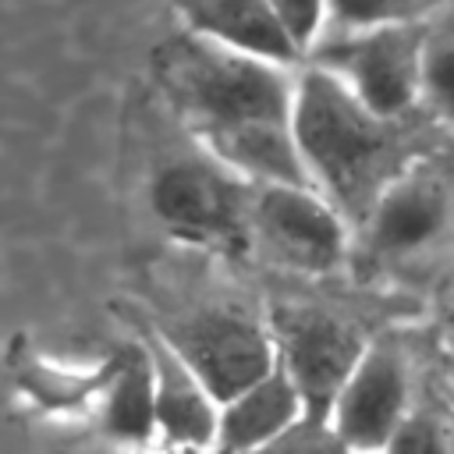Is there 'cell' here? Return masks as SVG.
<instances>
[{
	"instance_id": "18",
	"label": "cell",
	"mask_w": 454,
	"mask_h": 454,
	"mask_svg": "<svg viewBox=\"0 0 454 454\" xmlns=\"http://www.w3.org/2000/svg\"><path fill=\"white\" fill-rule=\"evenodd\" d=\"M270 7L277 11L284 32L291 35V43L298 46V53H305L326 18V4L323 0H270Z\"/></svg>"
},
{
	"instance_id": "7",
	"label": "cell",
	"mask_w": 454,
	"mask_h": 454,
	"mask_svg": "<svg viewBox=\"0 0 454 454\" xmlns=\"http://www.w3.org/2000/svg\"><path fill=\"white\" fill-rule=\"evenodd\" d=\"M415 401L411 365L397 340H369L340 383L326 422L351 454H383L394 429Z\"/></svg>"
},
{
	"instance_id": "19",
	"label": "cell",
	"mask_w": 454,
	"mask_h": 454,
	"mask_svg": "<svg viewBox=\"0 0 454 454\" xmlns=\"http://www.w3.org/2000/svg\"><path fill=\"white\" fill-rule=\"evenodd\" d=\"M426 85L440 99L454 103V46L440 53H426Z\"/></svg>"
},
{
	"instance_id": "2",
	"label": "cell",
	"mask_w": 454,
	"mask_h": 454,
	"mask_svg": "<svg viewBox=\"0 0 454 454\" xmlns=\"http://www.w3.org/2000/svg\"><path fill=\"white\" fill-rule=\"evenodd\" d=\"M291 135L309 184L344 220H365L419 156V135L404 117L369 110L319 64L294 78Z\"/></svg>"
},
{
	"instance_id": "12",
	"label": "cell",
	"mask_w": 454,
	"mask_h": 454,
	"mask_svg": "<svg viewBox=\"0 0 454 454\" xmlns=\"http://www.w3.org/2000/svg\"><path fill=\"white\" fill-rule=\"evenodd\" d=\"M99 429L117 447H153L156 419H153V369L145 344L135 340L106 358V380L92 401Z\"/></svg>"
},
{
	"instance_id": "6",
	"label": "cell",
	"mask_w": 454,
	"mask_h": 454,
	"mask_svg": "<svg viewBox=\"0 0 454 454\" xmlns=\"http://www.w3.org/2000/svg\"><path fill=\"white\" fill-rule=\"evenodd\" d=\"M426 21L358 28L326 46L319 67L337 74L369 110L383 117H408L426 89Z\"/></svg>"
},
{
	"instance_id": "20",
	"label": "cell",
	"mask_w": 454,
	"mask_h": 454,
	"mask_svg": "<svg viewBox=\"0 0 454 454\" xmlns=\"http://www.w3.org/2000/svg\"><path fill=\"white\" fill-rule=\"evenodd\" d=\"M440 340H443V351L454 355V291L440 305Z\"/></svg>"
},
{
	"instance_id": "15",
	"label": "cell",
	"mask_w": 454,
	"mask_h": 454,
	"mask_svg": "<svg viewBox=\"0 0 454 454\" xmlns=\"http://www.w3.org/2000/svg\"><path fill=\"white\" fill-rule=\"evenodd\" d=\"M383 454H454V433H450V411L415 397L401 426L394 429Z\"/></svg>"
},
{
	"instance_id": "8",
	"label": "cell",
	"mask_w": 454,
	"mask_h": 454,
	"mask_svg": "<svg viewBox=\"0 0 454 454\" xmlns=\"http://www.w3.org/2000/svg\"><path fill=\"white\" fill-rule=\"evenodd\" d=\"M248 234L301 273H326L344 259V216L312 184H255Z\"/></svg>"
},
{
	"instance_id": "14",
	"label": "cell",
	"mask_w": 454,
	"mask_h": 454,
	"mask_svg": "<svg viewBox=\"0 0 454 454\" xmlns=\"http://www.w3.org/2000/svg\"><path fill=\"white\" fill-rule=\"evenodd\" d=\"M103 380H106V362L89 372H74L39 355H28L18 365V387L43 408H85L96 401Z\"/></svg>"
},
{
	"instance_id": "3",
	"label": "cell",
	"mask_w": 454,
	"mask_h": 454,
	"mask_svg": "<svg viewBox=\"0 0 454 454\" xmlns=\"http://www.w3.org/2000/svg\"><path fill=\"white\" fill-rule=\"evenodd\" d=\"M252 192L241 174L199 149L163 163L149 181V206L156 220L188 245L241 248L248 238Z\"/></svg>"
},
{
	"instance_id": "1",
	"label": "cell",
	"mask_w": 454,
	"mask_h": 454,
	"mask_svg": "<svg viewBox=\"0 0 454 454\" xmlns=\"http://www.w3.org/2000/svg\"><path fill=\"white\" fill-rule=\"evenodd\" d=\"M284 67L192 32L153 53L160 92L199 149L248 184H309L291 135L294 78Z\"/></svg>"
},
{
	"instance_id": "11",
	"label": "cell",
	"mask_w": 454,
	"mask_h": 454,
	"mask_svg": "<svg viewBox=\"0 0 454 454\" xmlns=\"http://www.w3.org/2000/svg\"><path fill=\"white\" fill-rule=\"evenodd\" d=\"M305 415V404L280 365L216 404V436L209 454H234L284 433Z\"/></svg>"
},
{
	"instance_id": "23",
	"label": "cell",
	"mask_w": 454,
	"mask_h": 454,
	"mask_svg": "<svg viewBox=\"0 0 454 454\" xmlns=\"http://www.w3.org/2000/svg\"><path fill=\"white\" fill-rule=\"evenodd\" d=\"M450 433H454V411H450Z\"/></svg>"
},
{
	"instance_id": "10",
	"label": "cell",
	"mask_w": 454,
	"mask_h": 454,
	"mask_svg": "<svg viewBox=\"0 0 454 454\" xmlns=\"http://www.w3.org/2000/svg\"><path fill=\"white\" fill-rule=\"evenodd\" d=\"M174 7L184 21V32L199 39L277 64H291L294 57H301L270 0H174Z\"/></svg>"
},
{
	"instance_id": "4",
	"label": "cell",
	"mask_w": 454,
	"mask_h": 454,
	"mask_svg": "<svg viewBox=\"0 0 454 454\" xmlns=\"http://www.w3.org/2000/svg\"><path fill=\"white\" fill-rule=\"evenodd\" d=\"M156 333L206 383L216 404L277 365L266 316L241 301L195 305L156 326Z\"/></svg>"
},
{
	"instance_id": "17",
	"label": "cell",
	"mask_w": 454,
	"mask_h": 454,
	"mask_svg": "<svg viewBox=\"0 0 454 454\" xmlns=\"http://www.w3.org/2000/svg\"><path fill=\"white\" fill-rule=\"evenodd\" d=\"M234 454H351V450L340 443V436L330 429L326 419L301 415L294 426L270 436L266 443H255V447L234 450Z\"/></svg>"
},
{
	"instance_id": "21",
	"label": "cell",
	"mask_w": 454,
	"mask_h": 454,
	"mask_svg": "<svg viewBox=\"0 0 454 454\" xmlns=\"http://www.w3.org/2000/svg\"><path fill=\"white\" fill-rule=\"evenodd\" d=\"M103 454H195V450H170V447H160V450H138V447H117V450H103Z\"/></svg>"
},
{
	"instance_id": "5",
	"label": "cell",
	"mask_w": 454,
	"mask_h": 454,
	"mask_svg": "<svg viewBox=\"0 0 454 454\" xmlns=\"http://www.w3.org/2000/svg\"><path fill=\"white\" fill-rule=\"evenodd\" d=\"M266 323H270L277 365L294 383L305 415L326 419L340 383L362 358L369 337L340 312L305 301L273 305Z\"/></svg>"
},
{
	"instance_id": "22",
	"label": "cell",
	"mask_w": 454,
	"mask_h": 454,
	"mask_svg": "<svg viewBox=\"0 0 454 454\" xmlns=\"http://www.w3.org/2000/svg\"><path fill=\"white\" fill-rule=\"evenodd\" d=\"M447 372H450V387H454V355H447Z\"/></svg>"
},
{
	"instance_id": "16",
	"label": "cell",
	"mask_w": 454,
	"mask_h": 454,
	"mask_svg": "<svg viewBox=\"0 0 454 454\" xmlns=\"http://www.w3.org/2000/svg\"><path fill=\"white\" fill-rule=\"evenodd\" d=\"M323 4L326 14L337 18L348 32H358L397 21H426V14L443 0H323Z\"/></svg>"
},
{
	"instance_id": "9",
	"label": "cell",
	"mask_w": 454,
	"mask_h": 454,
	"mask_svg": "<svg viewBox=\"0 0 454 454\" xmlns=\"http://www.w3.org/2000/svg\"><path fill=\"white\" fill-rule=\"evenodd\" d=\"M153 369V419L156 443L170 450L209 454L216 436V397L206 383L170 351V344L149 330L142 337Z\"/></svg>"
},
{
	"instance_id": "13",
	"label": "cell",
	"mask_w": 454,
	"mask_h": 454,
	"mask_svg": "<svg viewBox=\"0 0 454 454\" xmlns=\"http://www.w3.org/2000/svg\"><path fill=\"white\" fill-rule=\"evenodd\" d=\"M365 220L372 227V238L380 248H387V252L419 248L443 227L447 195L436 181L404 174L380 195V202L372 206V213Z\"/></svg>"
}]
</instances>
